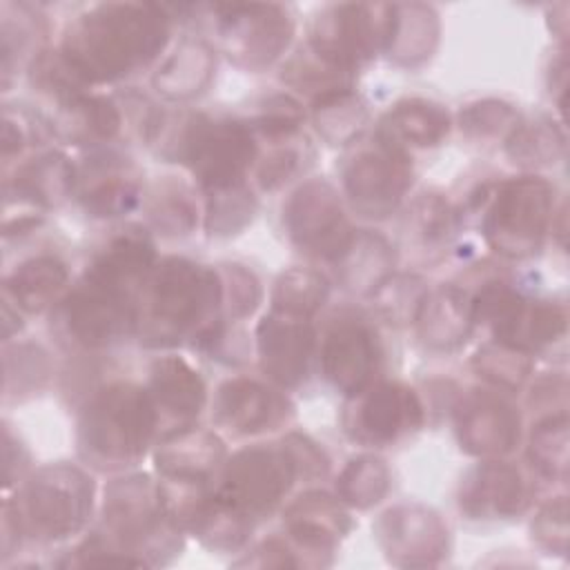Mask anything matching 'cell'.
<instances>
[{"instance_id":"f546056e","label":"cell","mask_w":570,"mask_h":570,"mask_svg":"<svg viewBox=\"0 0 570 570\" xmlns=\"http://www.w3.org/2000/svg\"><path fill=\"white\" fill-rule=\"evenodd\" d=\"M53 127L71 145H100L116 138L122 114L107 96L78 94L58 105Z\"/></svg>"},{"instance_id":"52a82bcc","label":"cell","mask_w":570,"mask_h":570,"mask_svg":"<svg viewBox=\"0 0 570 570\" xmlns=\"http://www.w3.org/2000/svg\"><path fill=\"white\" fill-rule=\"evenodd\" d=\"M296 481V465L283 443L249 445L225 459L214 497L256 525L281 505Z\"/></svg>"},{"instance_id":"f5cc1de1","label":"cell","mask_w":570,"mask_h":570,"mask_svg":"<svg viewBox=\"0 0 570 570\" xmlns=\"http://www.w3.org/2000/svg\"><path fill=\"white\" fill-rule=\"evenodd\" d=\"M301 165H303V154H301L298 147L285 145V147L274 149V151L267 154V156L263 158V163L258 165L256 178H258L261 189L274 191V189L283 187L292 176L298 174Z\"/></svg>"},{"instance_id":"836d02e7","label":"cell","mask_w":570,"mask_h":570,"mask_svg":"<svg viewBox=\"0 0 570 570\" xmlns=\"http://www.w3.org/2000/svg\"><path fill=\"white\" fill-rule=\"evenodd\" d=\"M508 158L525 169L550 167L566 154V134L550 118L519 120L505 136Z\"/></svg>"},{"instance_id":"8fae6325","label":"cell","mask_w":570,"mask_h":570,"mask_svg":"<svg viewBox=\"0 0 570 570\" xmlns=\"http://www.w3.org/2000/svg\"><path fill=\"white\" fill-rule=\"evenodd\" d=\"M341 174L354 212L363 218H385L407 194L414 171L407 151L376 134L345 158Z\"/></svg>"},{"instance_id":"8d00e7d4","label":"cell","mask_w":570,"mask_h":570,"mask_svg":"<svg viewBox=\"0 0 570 570\" xmlns=\"http://www.w3.org/2000/svg\"><path fill=\"white\" fill-rule=\"evenodd\" d=\"M330 296V281L307 267H289L285 269L272 289V309L296 316L312 318Z\"/></svg>"},{"instance_id":"3957f363","label":"cell","mask_w":570,"mask_h":570,"mask_svg":"<svg viewBox=\"0 0 570 570\" xmlns=\"http://www.w3.org/2000/svg\"><path fill=\"white\" fill-rule=\"evenodd\" d=\"M160 419L149 392L136 383H109L96 390L78 419V452L100 470L127 468L151 445Z\"/></svg>"},{"instance_id":"484cf974","label":"cell","mask_w":570,"mask_h":570,"mask_svg":"<svg viewBox=\"0 0 570 570\" xmlns=\"http://www.w3.org/2000/svg\"><path fill=\"white\" fill-rule=\"evenodd\" d=\"M334 265L338 283L347 292L374 296L394 276L396 254L385 236L358 229L352 234L345 252Z\"/></svg>"},{"instance_id":"74e56055","label":"cell","mask_w":570,"mask_h":570,"mask_svg":"<svg viewBox=\"0 0 570 570\" xmlns=\"http://www.w3.org/2000/svg\"><path fill=\"white\" fill-rule=\"evenodd\" d=\"M390 468L376 454H358L345 463L336 481V497L356 510L381 503L390 490Z\"/></svg>"},{"instance_id":"5b68a950","label":"cell","mask_w":570,"mask_h":570,"mask_svg":"<svg viewBox=\"0 0 570 570\" xmlns=\"http://www.w3.org/2000/svg\"><path fill=\"white\" fill-rule=\"evenodd\" d=\"M98 534L136 566L158 563L163 552L171 554L180 546V530L167 519L158 483L147 474H129L107 483L102 532Z\"/></svg>"},{"instance_id":"c3c4849f","label":"cell","mask_w":570,"mask_h":570,"mask_svg":"<svg viewBox=\"0 0 570 570\" xmlns=\"http://www.w3.org/2000/svg\"><path fill=\"white\" fill-rule=\"evenodd\" d=\"M220 278H223V305L229 318H245L254 314L263 296L261 283L254 276V272L232 263V265H225Z\"/></svg>"},{"instance_id":"f907efd6","label":"cell","mask_w":570,"mask_h":570,"mask_svg":"<svg viewBox=\"0 0 570 570\" xmlns=\"http://www.w3.org/2000/svg\"><path fill=\"white\" fill-rule=\"evenodd\" d=\"M305 114L298 100L289 98V96H272L265 100L261 114L256 116V129L272 140H281V138H289L292 134L298 131V127L303 125Z\"/></svg>"},{"instance_id":"5bb4252c","label":"cell","mask_w":570,"mask_h":570,"mask_svg":"<svg viewBox=\"0 0 570 570\" xmlns=\"http://www.w3.org/2000/svg\"><path fill=\"white\" fill-rule=\"evenodd\" d=\"M350 401L343 425L347 436L361 445H390L416 432L425 421L419 394L403 383H372Z\"/></svg>"},{"instance_id":"e0dca14e","label":"cell","mask_w":570,"mask_h":570,"mask_svg":"<svg viewBox=\"0 0 570 570\" xmlns=\"http://www.w3.org/2000/svg\"><path fill=\"white\" fill-rule=\"evenodd\" d=\"M381 356V341L370 323L341 318L323 338L321 367L330 385L352 399L374 383Z\"/></svg>"},{"instance_id":"ffe728a7","label":"cell","mask_w":570,"mask_h":570,"mask_svg":"<svg viewBox=\"0 0 570 570\" xmlns=\"http://www.w3.org/2000/svg\"><path fill=\"white\" fill-rule=\"evenodd\" d=\"M292 412L289 401L274 387L236 376L220 383L214 396V421L238 436H254L281 428Z\"/></svg>"},{"instance_id":"d6986e66","label":"cell","mask_w":570,"mask_h":570,"mask_svg":"<svg viewBox=\"0 0 570 570\" xmlns=\"http://www.w3.org/2000/svg\"><path fill=\"white\" fill-rule=\"evenodd\" d=\"M314 345L316 332L307 318L272 309L256 327L261 370L281 387H296L307 379Z\"/></svg>"},{"instance_id":"f1b7e54d","label":"cell","mask_w":570,"mask_h":570,"mask_svg":"<svg viewBox=\"0 0 570 570\" xmlns=\"http://www.w3.org/2000/svg\"><path fill=\"white\" fill-rule=\"evenodd\" d=\"M216 71L214 49L198 38L183 40L154 73V89L167 100H191L200 96Z\"/></svg>"},{"instance_id":"7a4b0ae2","label":"cell","mask_w":570,"mask_h":570,"mask_svg":"<svg viewBox=\"0 0 570 570\" xmlns=\"http://www.w3.org/2000/svg\"><path fill=\"white\" fill-rule=\"evenodd\" d=\"M223 278L216 269L183 256L156 263L138 296L136 334L147 347L196 341L220 323Z\"/></svg>"},{"instance_id":"8992f818","label":"cell","mask_w":570,"mask_h":570,"mask_svg":"<svg viewBox=\"0 0 570 570\" xmlns=\"http://www.w3.org/2000/svg\"><path fill=\"white\" fill-rule=\"evenodd\" d=\"M554 187L539 176L503 180L483 216V238L505 258L534 256L550 229Z\"/></svg>"},{"instance_id":"60d3db41","label":"cell","mask_w":570,"mask_h":570,"mask_svg":"<svg viewBox=\"0 0 570 570\" xmlns=\"http://www.w3.org/2000/svg\"><path fill=\"white\" fill-rule=\"evenodd\" d=\"M472 367L497 390L517 392L532 372V354L494 341L476 350Z\"/></svg>"},{"instance_id":"4dcf8cb0","label":"cell","mask_w":570,"mask_h":570,"mask_svg":"<svg viewBox=\"0 0 570 570\" xmlns=\"http://www.w3.org/2000/svg\"><path fill=\"white\" fill-rule=\"evenodd\" d=\"M379 136L410 147H434L450 134V114L439 102L407 98L396 102L383 118Z\"/></svg>"},{"instance_id":"7c38bea8","label":"cell","mask_w":570,"mask_h":570,"mask_svg":"<svg viewBox=\"0 0 570 570\" xmlns=\"http://www.w3.org/2000/svg\"><path fill=\"white\" fill-rule=\"evenodd\" d=\"M214 16L225 53L247 69L272 65L294 38V18L281 4H216Z\"/></svg>"},{"instance_id":"db71d44e","label":"cell","mask_w":570,"mask_h":570,"mask_svg":"<svg viewBox=\"0 0 570 570\" xmlns=\"http://www.w3.org/2000/svg\"><path fill=\"white\" fill-rule=\"evenodd\" d=\"M281 443L287 448V452L296 465L298 479L312 481V479H321L327 474L330 459L323 452V448L318 443H314L309 436L289 432Z\"/></svg>"},{"instance_id":"680465c9","label":"cell","mask_w":570,"mask_h":570,"mask_svg":"<svg viewBox=\"0 0 570 570\" xmlns=\"http://www.w3.org/2000/svg\"><path fill=\"white\" fill-rule=\"evenodd\" d=\"M24 147V129L18 118H13L11 109H4L2 116V158L9 160L11 156L20 154Z\"/></svg>"},{"instance_id":"ee69618b","label":"cell","mask_w":570,"mask_h":570,"mask_svg":"<svg viewBox=\"0 0 570 570\" xmlns=\"http://www.w3.org/2000/svg\"><path fill=\"white\" fill-rule=\"evenodd\" d=\"M456 212L439 194L419 196L407 212V232L423 247L448 243L456 232Z\"/></svg>"},{"instance_id":"83f0119b","label":"cell","mask_w":570,"mask_h":570,"mask_svg":"<svg viewBox=\"0 0 570 570\" xmlns=\"http://www.w3.org/2000/svg\"><path fill=\"white\" fill-rule=\"evenodd\" d=\"M76 167L60 151H45L22 163L13 178L7 183V191L42 209L62 205L76 189Z\"/></svg>"},{"instance_id":"4316f807","label":"cell","mask_w":570,"mask_h":570,"mask_svg":"<svg viewBox=\"0 0 570 570\" xmlns=\"http://www.w3.org/2000/svg\"><path fill=\"white\" fill-rule=\"evenodd\" d=\"M156 247L149 234L140 227H129L116 234L91 261L87 272L118 283L140 296L151 269L156 267Z\"/></svg>"},{"instance_id":"2e32d148","label":"cell","mask_w":570,"mask_h":570,"mask_svg":"<svg viewBox=\"0 0 570 570\" xmlns=\"http://www.w3.org/2000/svg\"><path fill=\"white\" fill-rule=\"evenodd\" d=\"M454 430L461 450L468 454L501 459L519 443L521 414L499 392L470 390L454 407Z\"/></svg>"},{"instance_id":"1f68e13d","label":"cell","mask_w":570,"mask_h":570,"mask_svg":"<svg viewBox=\"0 0 570 570\" xmlns=\"http://www.w3.org/2000/svg\"><path fill=\"white\" fill-rule=\"evenodd\" d=\"M67 281V265L58 256L40 254L16 265L4 281V296L11 298L18 309L38 314L56 303Z\"/></svg>"},{"instance_id":"7402d4cb","label":"cell","mask_w":570,"mask_h":570,"mask_svg":"<svg viewBox=\"0 0 570 570\" xmlns=\"http://www.w3.org/2000/svg\"><path fill=\"white\" fill-rule=\"evenodd\" d=\"M147 392L156 405L160 425L169 432L191 428L205 407L207 390L200 374L180 356H163L149 370Z\"/></svg>"},{"instance_id":"bcb514c9","label":"cell","mask_w":570,"mask_h":570,"mask_svg":"<svg viewBox=\"0 0 570 570\" xmlns=\"http://www.w3.org/2000/svg\"><path fill=\"white\" fill-rule=\"evenodd\" d=\"M517 122H519L517 109L510 102L497 100V98L470 102L459 114L461 131L468 138H476V140L508 136Z\"/></svg>"},{"instance_id":"9a60e30c","label":"cell","mask_w":570,"mask_h":570,"mask_svg":"<svg viewBox=\"0 0 570 570\" xmlns=\"http://www.w3.org/2000/svg\"><path fill=\"white\" fill-rule=\"evenodd\" d=\"M374 532L387 561L399 568L436 566L450 546L443 519L419 503H401L385 510Z\"/></svg>"},{"instance_id":"11a10c76","label":"cell","mask_w":570,"mask_h":570,"mask_svg":"<svg viewBox=\"0 0 570 570\" xmlns=\"http://www.w3.org/2000/svg\"><path fill=\"white\" fill-rule=\"evenodd\" d=\"M247 566H261V568H283V566H307L301 550L287 539L269 537L261 546L254 548V557L247 561H240Z\"/></svg>"},{"instance_id":"681fc988","label":"cell","mask_w":570,"mask_h":570,"mask_svg":"<svg viewBox=\"0 0 570 570\" xmlns=\"http://www.w3.org/2000/svg\"><path fill=\"white\" fill-rule=\"evenodd\" d=\"M532 539L550 554H566L568 552V497H554L546 501L532 523H530Z\"/></svg>"},{"instance_id":"ac0fdd59","label":"cell","mask_w":570,"mask_h":570,"mask_svg":"<svg viewBox=\"0 0 570 570\" xmlns=\"http://www.w3.org/2000/svg\"><path fill=\"white\" fill-rule=\"evenodd\" d=\"M287 539L301 550L307 566H323V554H330L336 543L350 532L352 519L345 503L323 490L298 494L283 512Z\"/></svg>"},{"instance_id":"4fadbf2b","label":"cell","mask_w":570,"mask_h":570,"mask_svg":"<svg viewBox=\"0 0 570 570\" xmlns=\"http://www.w3.org/2000/svg\"><path fill=\"white\" fill-rule=\"evenodd\" d=\"M283 223L301 252L330 263L345 252L354 234L336 189L321 178L305 180L292 191L283 207Z\"/></svg>"},{"instance_id":"44dd1931","label":"cell","mask_w":570,"mask_h":570,"mask_svg":"<svg viewBox=\"0 0 570 570\" xmlns=\"http://www.w3.org/2000/svg\"><path fill=\"white\" fill-rule=\"evenodd\" d=\"M530 483L517 465L485 459L465 474L459 508L470 519H510L530 505Z\"/></svg>"},{"instance_id":"6da1fadb","label":"cell","mask_w":570,"mask_h":570,"mask_svg":"<svg viewBox=\"0 0 570 570\" xmlns=\"http://www.w3.org/2000/svg\"><path fill=\"white\" fill-rule=\"evenodd\" d=\"M169 22L160 4L102 2L69 24L58 51L80 82H114L160 56L169 40Z\"/></svg>"},{"instance_id":"9f6ffc18","label":"cell","mask_w":570,"mask_h":570,"mask_svg":"<svg viewBox=\"0 0 570 570\" xmlns=\"http://www.w3.org/2000/svg\"><path fill=\"white\" fill-rule=\"evenodd\" d=\"M566 394H568L566 376H548L534 383L528 403L537 410H552V414H559V412H566Z\"/></svg>"},{"instance_id":"ba28073f","label":"cell","mask_w":570,"mask_h":570,"mask_svg":"<svg viewBox=\"0 0 570 570\" xmlns=\"http://www.w3.org/2000/svg\"><path fill=\"white\" fill-rule=\"evenodd\" d=\"M136 316L138 294L91 272H85L56 309L62 334L85 350H102L134 334Z\"/></svg>"},{"instance_id":"cb8c5ba5","label":"cell","mask_w":570,"mask_h":570,"mask_svg":"<svg viewBox=\"0 0 570 570\" xmlns=\"http://www.w3.org/2000/svg\"><path fill=\"white\" fill-rule=\"evenodd\" d=\"M223 463L225 443L220 436L196 425L165 434L156 450V470L165 479L209 483Z\"/></svg>"},{"instance_id":"603a6c76","label":"cell","mask_w":570,"mask_h":570,"mask_svg":"<svg viewBox=\"0 0 570 570\" xmlns=\"http://www.w3.org/2000/svg\"><path fill=\"white\" fill-rule=\"evenodd\" d=\"M412 325L425 350L452 352L461 347L474 330L468 294L456 285L428 289Z\"/></svg>"},{"instance_id":"f35d334b","label":"cell","mask_w":570,"mask_h":570,"mask_svg":"<svg viewBox=\"0 0 570 570\" xmlns=\"http://www.w3.org/2000/svg\"><path fill=\"white\" fill-rule=\"evenodd\" d=\"M528 461L548 481L568 479V414L543 416L530 434Z\"/></svg>"},{"instance_id":"6f0895ef","label":"cell","mask_w":570,"mask_h":570,"mask_svg":"<svg viewBox=\"0 0 570 570\" xmlns=\"http://www.w3.org/2000/svg\"><path fill=\"white\" fill-rule=\"evenodd\" d=\"M24 468H27V452L11 436L9 428H4V485H11L16 479H20Z\"/></svg>"},{"instance_id":"d590c367","label":"cell","mask_w":570,"mask_h":570,"mask_svg":"<svg viewBox=\"0 0 570 570\" xmlns=\"http://www.w3.org/2000/svg\"><path fill=\"white\" fill-rule=\"evenodd\" d=\"M568 327V312L561 303L554 301H528L519 312L514 325L508 336L501 341L503 345L534 352L550 343H557Z\"/></svg>"},{"instance_id":"b9f144b4","label":"cell","mask_w":570,"mask_h":570,"mask_svg":"<svg viewBox=\"0 0 570 570\" xmlns=\"http://www.w3.org/2000/svg\"><path fill=\"white\" fill-rule=\"evenodd\" d=\"M149 220L163 236H185L198 223V205L180 183H163L149 200Z\"/></svg>"},{"instance_id":"30bf717a","label":"cell","mask_w":570,"mask_h":570,"mask_svg":"<svg viewBox=\"0 0 570 570\" xmlns=\"http://www.w3.org/2000/svg\"><path fill=\"white\" fill-rule=\"evenodd\" d=\"M390 4L343 2L325 7L309 27V53L354 73L385 49Z\"/></svg>"},{"instance_id":"e575fe53","label":"cell","mask_w":570,"mask_h":570,"mask_svg":"<svg viewBox=\"0 0 570 570\" xmlns=\"http://www.w3.org/2000/svg\"><path fill=\"white\" fill-rule=\"evenodd\" d=\"M312 120L327 145H347L358 138L367 122L365 102L352 89H338L314 98Z\"/></svg>"},{"instance_id":"ab89813d","label":"cell","mask_w":570,"mask_h":570,"mask_svg":"<svg viewBox=\"0 0 570 570\" xmlns=\"http://www.w3.org/2000/svg\"><path fill=\"white\" fill-rule=\"evenodd\" d=\"M523 305H525V296L501 281L485 283L470 298V312H472L474 325L476 323L488 325L497 343H501L508 336Z\"/></svg>"},{"instance_id":"d6a6232c","label":"cell","mask_w":570,"mask_h":570,"mask_svg":"<svg viewBox=\"0 0 570 570\" xmlns=\"http://www.w3.org/2000/svg\"><path fill=\"white\" fill-rule=\"evenodd\" d=\"M138 200V180L125 169V165H116L111 160L94 167L87 176L85 189L80 191V205L94 218H116L129 214Z\"/></svg>"},{"instance_id":"7bdbcfd3","label":"cell","mask_w":570,"mask_h":570,"mask_svg":"<svg viewBox=\"0 0 570 570\" xmlns=\"http://www.w3.org/2000/svg\"><path fill=\"white\" fill-rule=\"evenodd\" d=\"M256 212V198L245 183L207 191L205 209V229L212 236H232L238 234Z\"/></svg>"},{"instance_id":"7dc6e473","label":"cell","mask_w":570,"mask_h":570,"mask_svg":"<svg viewBox=\"0 0 570 570\" xmlns=\"http://www.w3.org/2000/svg\"><path fill=\"white\" fill-rule=\"evenodd\" d=\"M283 80L301 91L312 94L314 98L338 91V89H352V73L341 71L336 67H330L327 62L318 60L314 53L307 51V56H298L289 60Z\"/></svg>"},{"instance_id":"9c48e42d","label":"cell","mask_w":570,"mask_h":570,"mask_svg":"<svg viewBox=\"0 0 570 570\" xmlns=\"http://www.w3.org/2000/svg\"><path fill=\"white\" fill-rule=\"evenodd\" d=\"M176 149L205 194L245 183V174L256 160L252 129L229 118L189 116L178 134Z\"/></svg>"},{"instance_id":"d4e9b609","label":"cell","mask_w":570,"mask_h":570,"mask_svg":"<svg viewBox=\"0 0 570 570\" xmlns=\"http://www.w3.org/2000/svg\"><path fill=\"white\" fill-rule=\"evenodd\" d=\"M441 36L439 13L430 4H390V27L383 53L399 67H419L432 58Z\"/></svg>"},{"instance_id":"816d5d0a","label":"cell","mask_w":570,"mask_h":570,"mask_svg":"<svg viewBox=\"0 0 570 570\" xmlns=\"http://www.w3.org/2000/svg\"><path fill=\"white\" fill-rule=\"evenodd\" d=\"M428 287L419 278H390L374 296L381 298V307L387 318L399 323H414L416 309L425 296Z\"/></svg>"},{"instance_id":"277c9868","label":"cell","mask_w":570,"mask_h":570,"mask_svg":"<svg viewBox=\"0 0 570 570\" xmlns=\"http://www.w3.org/2000/svg\"><path fill=\"white\" fill-rule=\"evenodd\" d=\"M94 492L91 476L71 463L38 468L16 497L4 501L2 546L11 537L53 543L78 534L91 517Z\"/></svg>"},{"instance_id":"f6af8a7d","label":"cell","mask_w":570,"mask_h":570,"mask_svg":"<svg viewBox=\"0 0 570 570\" xmlns=\"http://www.w3.org/2000/svg\"><path fill=\"white\" fill-rule=\"evenodd\" d=\"M51 372L47 352L38 345L22 343L4 350V392L24 394L40 390Z\"/></svg>"}]
</instances>
